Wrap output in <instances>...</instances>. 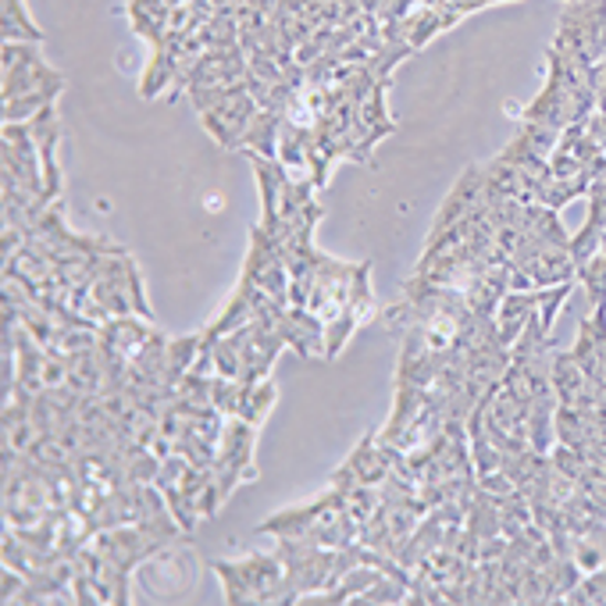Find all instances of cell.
<instances>
[{
	"instance_id": "cell-3",
	"label": "cell",
	"mask_w": 606,
	"mask_h": 606,
	"mask_svg": "<svg viewBox=\"0 0 606 606\" xmlns=\"http://www.w3.org/2000/svg\"><path fill=\"white\" fill-rule=\"evenodd\" d=\"M253 446H258V425L243 418H229L226 436L218 446V460L211 468V485L203 492V518H215L221 503H226L236 485L253 482L258 478V464H253Z\"/></svg>"
},
{
	"instance_id": "cell-13",
	"label": "cell",
	"mask_w": 606,
	"mask_h": 606,
	"mask_svg": "<svg viewBox=\"0 0 606 606\" xmlns=\"http://www.w3.org/2000/svg\"><path fill=\"white\" fill-rule=\"evenodd\" d=\"M282 122L285 115L282 111H268L261 107L258 118L247 129L243 143H239V150L247 157H271V161H279V139H282Z\"/></svg>"
},
{
	"instance_id": "cell-14",
	"label": "cell",
	"mask_w": 606,
	"mask_h": 606,
	"mask_svg": "<svg viewBox=\"0 0 606 606\" xmlns=\"http://www.w3.org/2000/svg\"><path fill=\"white\" fill-rule=\"evenodd\" d=\"M446 529H450V524L442 521L439 510H428V514L421 518L418 529L410 532L407 546H404V553H400V564H404L407 571H414V567H418L421 561H428V556H432V553L442 546Z\"/></svg>"
},
{
	"instance_id": "cell-15",
	"label": "cell",
	"mask_w": 606,
	"mask_h": 606,
	"mask_svg": "<svg viewBox=\"0 0 606 606\" xmlns=\"http://www.w3.org/2000/svg\"><path fill=\"white\" fill-rule=\"evenodd\" d=\"M539 307V290H510L500 307H497V325H500V336L506 346H514L521 328L529 325V317L535 314Z\"/></svg>"
},
{
	"instance_id": "cell-6",
	"label": "cell",
	"mask_w": 606,
	"mask_h": 606,
	"mask_svg": "<svg viewBox=\"0 0 606 606\" xmlns=\"http://www.w3.org/2000/svg\"><path fill=\"white\" fill-rule=\"evenodd\" d=\"M553 43L578 51L599 65L606 58V0H571L561 14Z\"/></svg>"
},
{
	"instance_id": "cell-8",
	"label": "cell",
	"mask_w": 606,
	"mask_h": 606,
	"mask_svg": "<svg viewBox=\"0 0 606 606\" xmlns=\"http://www.w3.org/2000/svg\"><path fill=\"white\" fill-rule=\"evenodd\" d=\"M250 72V61L243 43H232V46H207V51L197 58V65L189 69L175 90L168 93V101H179L182 93L197 90V86H226V83H243Z\"/></svg>"
},
{
	"instance_id": "cell-16",
	"label": "cell",
	"mask_w": 606,
	"mask_h": 606,
	"mask_svg": "<svg viewBox=\"0 0 606 606\" xmlns=\"http://www.w3.org/2000/svg\"><path fill=\"white\" fill-rule=\"evenodd\" d=\"M0 36L4 40H29V43H43V29L33 22L25 0H4L0 4Z\"/></svg>"
},
{
	"instance_id": "cell-4",
	"label": "cell",
	"mask_w": 606,
	"mask_h": 606,
	"mask_svg": "<svg viewBox=\"0 0 606 606\" xmlns=\"http://www.w3.org/2000/svg\"><path fill=\"white\" fill-rule=\"evenodd\" d=\"M211 571L218 574L226 603H293L275 550L239 556V561H215Z\"/></svg>"
},
{
	"instance_id": "cell-19",
	"label": "cell",
	"mask_w": 606,
	"mask_h": 606,
	"mask_svg": "<svg viewBox=\"0 0 606 606\" xmlns=\"http://www.w3.org/2000/svg\"><path fill=\"white\" fill-rule=\"evenodd\" d=\"M571 290H574V282H561V285H546V290H539V322L546 332H553L556 317H561V307L571 300Z\"/></svg>"
},
{
	"instance_id": "cell-22",
	"label": "cell",
	"mask_w": 606,
	"mask_h": 606,
	"mask_svg": "<svg viewBox=\"0 0 606 606\" xmlns=\"http://www.w3.org/2000/svg\"><path fill=\"white\" fill-rule=\"evenodd\" d=\"M428 4V0H425ZM453 4L464 8V14H474V11H482V8H492V4H503V0H453Z\"/></svg>"
},
{
	"instance_id": "cell-21",
	"label": "cell",
	"mask_w": 606,
	"mask_h": 606,
	"mask_svg": "<svg viewBox=\"0 0 606 606\" xmlns=\"http://www.w3.org/2000/svg\"><path fill=\"white\" fill-rule=\"evenodd\" d=\"M22 588H25V574L22 571H14V567H0V603H14L22 596Z\"/></svg>"
},
{
	"instance_id": "cell-5",
	"label": "cell",
	"mask_w": 606,
	"mask_h": 606,
	"mask_svg": "<svg viewBox=\"0 0 606 606\" xmlns=\"http://www.w3.org/2000/svg\"><path fill=\"white\" fill-rule=\"evenodd\" d=\"M29 93H46V97H61L65 93V75L54 65H46L40 54V43L29 40H4L0 51V101H19Z\"/></svg>"
},
{
	"instance_id": "cell-1",
	"label": "cell",
	"mask_w": 606,
	"mask_h": 606,
	"mask_svg": "<svg viewBox=\"0 0 606 606\" xmlns=\"http://www.w3.org/2000/svg\"><path fill=\"white\" fill-rule=\"evenodd\" d=\"M258 532L275 539H311V542H322V546L339 550L361 539V524L346 510L343 492L328 485L317 500L271 514Z\"/></svg>"
},
{
	"instance_id": "cell-24",
	"label": "cell",
	"mask_w": 606,
	"mask_h": 606,
	"mask_svg": "<svg viewBox=\"0 0 606 606\" xmlns=\"http://www.w3.org/2000/svg\"><path fill=\"white\" fill-rule=\"evenodd\" d=\"M179 4H182V0H179Z\"/></svg>"
},
{
	"instance_id": "cell-11",
	"label": "cell",
	"mask_w": 606,
	"mask_h": 606,
	"mask_svg": "<svg viewBox=\"0 0 606 606\" xmlns=\"http://www.w3.org/2000/svg\"><path fill=\"white\" fill-rule=\"evenodd\" d=\"M550 372H553V393H556V400H561V407H582V410L599 407V400L593 396V389H588V382H585L571 349L553 346V368Z\"/></svg>"
},
{
	"instance_id": "cell-2",
	"label": "cell",
	"mask_w": 606,
	"mask_h": 606,
	"mask_svg": "<svg viewBox=\"0 0 606 606\" xmlns=\"http://www.w3.org/2000/svg\"><path fill=\"white\" fill-rule=\"evenodd\" d=\"M207 349H211V357H215V375L258 386V382L271 378V368H275L279 354L290 346H285V339L279 336V328H271L264 322H247L243 328L221 336Z\"/></svg>"
},
{
	"instance_id": "cell-12",
	"label": "cell",
	"mask_w": 606,
	"mask_h": 606,
	"mask_svg": "<svg viewBox=\"0 0 606 606\" xmlns=\"http://www.w3.org/2000/svg\"><path fill=\"white\" fill-rule=\"evenodd\" d=\"M179 0H129L125 11H129V22H133V33L139 40H147V46L165 43L171 33V8Z\"/></svg>"
},
{
	"instance_id": "cell-10",
	"label": "cell",
	"mask_w": 606,
	"mask_h": 606,
	"mask_svg": "<svg viewBox=\"0 0 606 606\" xmlns=\"http://www.w3.org/2000/svg\"><path fill=\"white\" fill-rule=\"evenodd\" d=\"M29 129H33L36 150H40V165H43V182H46V200H61V165H58V143H61V122H58V107H43L40 115L29 118Z\"/></svg>"
},
{
	"instance_id": "cell-7",
	"label": "cell",
	"mask_w": 606,
	"mask_h": 606,
	"mask_svg": "<svg viewBox=\"0 0 606 606\" xmlns=\"http://www.w3.org/2000/svg\"><path fill=\"white\" fill-rule=\"evenodd\" d=\"M258 111H261V104L253 101V93L247 90V79H243V83H232V90L218 104L203 111L200 125L215 143H221V147L239 150V143H243L247 129L253 125V118H258Z\"/></svg>"
},
{
	"instance_id": "cell-23",
	"label": "cell",
	"mask_w": 606,
	"mask_h": 606,
	"mask_svg": "<svg viewBox=\"0 0 606 606\" xmlns=\"http://www.w3.org/2000/svg\"><path fill=\"white\" fill-rule=\"evenodd\" d=\"M603 239H606V232H603Z\"/></svg>"
},
{
	"instance_id": "cell-18",
	"label": "cell",
	"mask_w": 606,
	"mask_h": 606,
	"mask_svg": "<svg viewBox=\"0 0 606 606\" xmlns=\"http://www.w3.org/2000/svg\"><path fill=\"white\" fill-rule=\"evenodd\" d=\"M578 282L585 285V296L588 303H606V239L599 243V250L588 258V264L578 268Z\"/></svg>"
},
{
	"instance_id": "cell-17",
	"label": "cell",
	"mask_w": 606,
	"mask_h": 606,
	"mask_svg": "<svg viewBox=\"0 0 606 606\" xmlns=\"http://www.w3.org/2000/svg\"><path fill=\"white\" fill-rule=\"evenodd\" d=\"M275 400H279V386H275V378H264V382H258V386L250 389L243 410H239V418L261 428V425L268 421L271 407H275Z\"/></svg>"
},
{
	"instance_id": "cell-9",
	"label": "cell",
	"mask_w": 606,
	"mask_h": 606,
	"mask_svg": "<svg viewBox=\"0 0 606 606\" xmlns=\"http://www.w3.org/2000/svg\"><path fill=\"white\" fill-rule=\"evenodd\" d=\"M393 450H396V446L382 442L378 432L364 436L354 446V453H349L339 464V471L328 478V485L339 489V492L349 489V485H382L389 478V471H393Z\"/></svg>"
},
{
	"instance_id": "cell-20",
	"label": "cell",
	"mask_w": 606,
	"mask_h": 606,
	"mask_svg": "<svg viewBox=\"0 0 606 606\" xmlns=\"http://www.w3.org/2000/svg\"><path fill=\"white\" fill-rule=\"evenodd\" d=\"M407 593H410L407 582L393 578V574H382V578L368 588V593L357 596L354 603L357 606H368V603H407Z\"/></svg>"
}]
</instances>
